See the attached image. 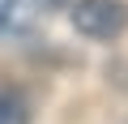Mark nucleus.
<instances>
[{
    "label": "nucleus",
    "instance_id": "4",
    "mask_svg": "<svg viewBox=\"0 0 128 124\" xmlns=\"http://www.w3.org/2000/svg\"><path fill=\"white\" fill-rule=\"evenodd\" d=\"M38 5H43V9H64L68 0H38Z\"/></svg>",
    "mask_w": 128,
    "mask_h": 124
},
{
    "label": "nucleus",
    "instance_id": "3",
    "mask_svg": "<svg viewBox=\"0 0 128 124\" xmlns=\"http://www.w3.org/2000/svg\"><path fill=\"white\" fill-rule=\"evenodd\" d=\"M13 17H17V0H0V34L13 26Z\"/></svg>",
    "mask_w": 128,
    "mask_h": 124
},
{
    "label": "nucleus",
    "instance_id": "1",
    "mask_svg": "<svg viewBox=\"0 0 128 124\" xmlns=\"http://www.w3.org/2000/svg\"><path fill=\"white\" fill-rule=\"evenodd\" d=\"M73 26L86 39H120L128 26V5L124 0H77Z\"/></svg>",
    "mask_w": 128,
    "mask_h": 124
},
{
    "label": "nucleus",
    "instance_id": "2",
    "mask_svg": "<svg viewBox=\"0 0 128 124\" xmlns=\"http://www.w3.org/2000/svg\"><path fill=\"white\" fill-rule=\"evenodd\" d=\"M0 124H30V107L17 90L0 86Z\"/></svg>",
    "mask_w": 128,
    "mask_h": 124
}]
</instances>
